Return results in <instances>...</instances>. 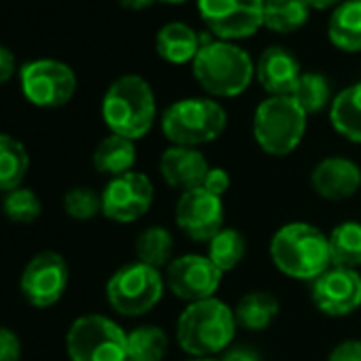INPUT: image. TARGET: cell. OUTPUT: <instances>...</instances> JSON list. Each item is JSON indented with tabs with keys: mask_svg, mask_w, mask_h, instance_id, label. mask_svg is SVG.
<instances>
[{
	"mask_svg": "<svg viewBox=\"0 0 361 361\" xmlns=\"http://www.w3.org/2000/svg\"><path fill=\"white\" fill-rule=\"evenodd\" d=\"M200 47H202L200 35L183 22H168L155 35L157 56L172 66L192 64L196 60Z\"/></svg>",
	"mask_w": 361,
	"mask_h": 361,
	"instance_id": "19",
	"label": "cell"
},
{
	"mask_svg": "<svg viewBox=\"0 0 361 361\" xmlns=\"http://www.w3.org/2000/svg\"><path fill=\"white\" fill-rule=\"evenodd\" d=\"M155 117L157 102L153 87L140 75H121L104 92L102 121L111 134L136 142L151 132Z\"/></svg>",
	"mask_w": 361,
	"mask_h": 361,
	"instance_id": "4",
	"label": "cell"
},
{
	"mask_svg": "<svg viewBox=\"0 0 361 361\" xmlns=\"http://www.w3.org/2000/svg\"><path fill=\"white\" fill-rule=\"evenodd\" d=\"M92 164L100 174H104L109 178L132 172L134 164H136V145L130 138L109 134L94 149Z\"/></svg>",
	"mask_w": 361,
	"mask_h": 361,
	"instance_id": "22",
	"label": "cell"
},
{
	"mask_svg": "<svg viewBox=\"0 0 361 361\" xmlns=\"http://www.w3.org/2000/svg\"><path fill=\"white\" fill-rule=\"evenodd\" d=\"M136 262L153 266L157 270L168 268V264L174 259V236L164 226H149L145 228L134 243Z\"/></svg>",
	"mask_w": 361,
	"mask_h": 361,
	"instance_id": "27",
	"label": "cell"
},
{
	"mask_svg": "<svg viewBox=\"0 0 361 361\" xmlns=\"http://www.w3.org/2000/svg\"><path fill=\"white\" fill-rule=\"evenodd\" d=\"M102 215L115 224H134L142 219L155 198L151 178L145 172L132 170L121 176L109 178V183L100 192Z\"/></svg>",
	"mask_w": 361,
	"mask_h": 361,
	"instance_id": "11",
	"label": "cell"
},
{
	"mask_svg": "<svg viewBox=\"0 0 361 361\" xmlns=\"http://www.w3.org/2000/svg\"><path fill=\"white\" fill-rule=\"evenodd\" d=\"M164 274L147 264L132 262L111 274L104 287L109 306L121 317H142L164 298Z\"/></svg>",
	"mask_w": 361,
	"mask_h": 361,
	"instance_id": "7",
	"label": "cell"
},
{
	"mask_svg": "<svg viewBox=\"0 0 361 361\" xmlns=\"http://www.w3.org/2000/svg\"><path fill=\"white\" fill-rule=\"evenodd\" d=\"M159 126L170 145L198 149L226 132L228 113L213 98H183L161 113Z\"/></svg>",
	"mask_w": 361,
	"mask_h": 361,
	"instance_id": "5",
	"label": "cell"
},
{
	"mask_svg": "<svg viewBox=\"0 0 361 361\" xmlns=\"http://www.w3.org/2000/svg\"><path fill=\"white\" fill-rule=\"evenodd\" d=\"M329 43L346 54L361 51V0H344L327 22Z\"/></svg>",
	"mask_w": 361,
	"mask_h": 361,
	"instance_id": "20",
	"label": "cell"
},
{
	"mask_svg": "<svg viewBox=\"0 0 361 361\" xmlns=\"http://www.w3.org/2000/svg\"><path fill=\"white\" fill-rule=\"evenodd\" d=\"M310 185L323 200H348L361 190V166L342 155L323 157L310 172Z\"/></svg>",
	"mask_w": 361,
	"mask_h": 361,
	"instance_id": "16",
	"label": "cell"
},
{
	"mask_svg": "<svg viewBox=\"0 0 361 361\" xmlns=\"http://www.w3.org/2000/svg\"><path fill=\"white\" fill-rule=\"evenodd\" d=\"M28 170L30 153L26 145L11 134H0V194L22 188Z\"/></svg>",
	"mask_w": 361,
	"mask_h": 361,
	"instance_id": "23",
	"label": "cell"
},
{
	"mask_svg": "<svg viewBox=\"0 0 361 361\" xmlns=\"http://www.w3.org/2000/svg\"><path fill=\"white\" fill-rule=\"evenodd\" d=\"M198 13L219 41H240L264 28V0H198Z\"/></svg>",
	"mask_w": 361,
	"mask_h": 361,
	"instance_id": "10",
	"label": "cell"
},
{
	"mask_svg": "<svg viewBox=\"0 0 361 361\" xmlns=\"http://www.w3.org/2000/svg\"><path fill=\"white\" fill-rule=\"evenodd\" d=\"M279 310H281V302L274 293L249 291L238 300L234 314H236L238 327L249 329V331H264L279 317Z\"/></svg>",
	"mask_w": 361,
	"mask_h": 361,
	"instance_id": "24",
	"label": "cell"
},
{
	"mask_svg": "<svg viewBox=\"0 0 361 361\" xmlns=\"http://www.w3.org/2000/svg\"><path fill=\"white\" fill-rule=\"evenodd\" d=\"M329 257L331 266L359 270L361 266V224L359 221H342L329 234Z\"/></svg>",
	"mask_w": 361,
	"mask_h": 361,
	"instance_id": "26",
	"label": "cell"
},
{
	"mask_svg": "<svg viewBox=\"0 0 361 361\" xmlns=\"http://www.w3.org/2000/svg\"><path fill=\"white\" fill-rule=\"evenodd\" d=\"M211 164L200 149L170 145L159 157V174L166 185L180 194L202 188Z\"/></svg>",
	"mask_w": 361,
	"mask_h": 361,
	"instance_id": "17",
	"label": "cell"
},
{
	"mask_svg": "<svg viewBox=\"0 0 361 361\" xmlns=\"http://www.w3.org/2000/svg\"><path fill=\"white\" fill-rule=\"evenodd\" d=\"M312 304L327 317H346L361 308V274L348 268L331 266L310 289Z\"/></svg>",
	"mask_w": 361,
	"mask_h": 361,
	"instance_id": "15",
	"label": "cell"
},
{
	"mask_svg": "<svg viewBox=\"0 0 361 361\" xmlns=\"http://www.w3.org/2000/svg\"><path fill=\"white\" fill-rule=\"evenodd\" d=\"M238 321L234 308L211 298L188 304L176 319V342L194 359H211L234 342Z\"/></svg>",
	"mask_w": 361,
	"mask_h": 361,
	"instance_id": "1",
	"label": "cell"
},
{
	"mask_svg": "<svg viewBox=\"0 0 361 361\" xmlns=\"http://www.w3.org/2000/svg\"><path fill=\"white\" fill-rule=\"evenodd\" d=\"M247 255V240L234 228H224L207 247V257L226 274L234 270Z\"/></svg>",
	"mask_w": 361,
	"mask_h": 361,
	"instance_id": "29",
	"label": "cell"
},
{
	"mask_svg": "<svg viewBox=\"0 0 361 361\" xmlns=\"http://www.w3.org/2000/svg\"><path fill=\"white\" fill-rule=\"evenodd\" d=\"M270 259L281 274L312 283L331 268L329 240L317 226L291 221L270 238Z\"/></svg>",
	"mask_w": 361,
	"mask_h": 361,
	"instance_id": "3",
	"label": "cell"
},
{
	"mask_svg": "<svg viewBox=\"0 0 361 361\" xmlns=\"http://www.w3.org/2000/svg\"><path fill=\"white\" fill-rule=\"evenodd\" d=\"M170 348L168 334L157 325H140L128 331L130 361H164Z\"/></svg>",
	"mask_w": 361,
	"mask_h": 361,
	"instance_id": "28",
	"label": "cell"
},
{
	"mask_svg": "<svg viewBox=\"0 0 361 361\" xmlns=\"http://www.w3.org/2000/svg\"><path fill=\"white\" fill-rule=\"evenodd\" d=\"M310 20L306 0H264V26L276 35H291Z\"/></svg>",
	"mask_w": 361,
	"mask_h": 361,
	"instance_id": "25",
	"label": "cell"
},
{
	"mask_svg": "<svg viewBox=\"0 0 361 361\" xmlns=\"http://www.w3.org/2000/svg\"><path fill=\"white\" fill-rule=\"evenodd\" d=\"M16 73V56L11 54V49H7L5 45H0V85H5Z\"/></svg>",
	"mask_w": 361,
	"mask_h": 361,
	"instance_id": "36",
	"label": "cell"
},
{
	"mask_svg": "<svg viewBox=\"0 0 361 361\" xmlns=\"http://www.w3.org/2000/svg\"><path fill=\"white\" fill-rule=\"evenodd\" d=\"M161 3H166V5H183V3H188V0H161Z\"/></svg>",
	"mask_w": 361,
	"mask_h": 361,
	"instance_id": "40",
	"label": "cell"
},
{
	"mask_svg": "<svg viewBox=\"0 0 361 361\" xmlns=\"http://www.w3.org/2000/svg\"><path fill=\"white\" fill-rule=\"evenodd\" d=\"M64 213L75 221H90L102 213V198L87 185L71 188L64 194Z\"/></svg>",
	"mask_w": 361,
	"mask_h": 361,
	"instance_id": "32",
	"label": "cell"
},
{
	"mask_svg": "<svg viewBox=\"0 0 361 361\" xmlns=\"http://www.w3.org/2000/svg\"><path fill=\"white\" fill-rule=\"evenodd\" d=\"M117 3L128 11H142V9H149L155 0H117Z\"/></svg>",
	"mask_w": 361,
	"mask_h": 361,
	"instance_id": "38",
	"label": "cell"
},
{
	"mask_svg": "<svg viewBox=\"0 0 361 361\" xmlns=\"http://www.w3.org/2000/svg\"><path fill=\"white\" fill-rule=\"evenodd\" d=\"M306 3L310 5V9H319V11H323V9H336L340 3H344V0H306Z\"/></svg>",
	"mask_w": 361,
	"mask_h": 361,
	"instance_id": "39",
	"label": "cell"
},
{
	"mask_svg": "<svg viewBox=\"0 0 361 361\" xmlns=\"http://www.w3.org/2000/svg\"><path fill=\"white\" fill-rule=\"evenodd\" d=\"M202 188H204L207 192H211V194L224 198V196L230 192V188H232L230 172H228L226 168H221V166H211L209 172H207V176H204Z\"/></svg>",
	"mask_w": 361,
	"mask_h": 361,
	"instance_id": "33",
	"label": "cell"
},
{
	"mask_svg": "<svg viewBox=\"0 0 361 361\" xmlns=\"http://www.w3.org/2000/svg\"><path fill=\"white\" fill-rule=\"evenodd\" d=\"M308 115L291 96H268L253 115V138L259 149L274 157L291 155L304 134Z\"/></svg>",
	"mask_w": 361,
	"mask_h": 361,
	"instance_id": "6",
	"label": "cell"
},
{
	"mask_svg": "<svg viewBox=\"0 0 361 361\" xmlns=\"http://www.w3.org/2000/svg\"><path fill=\"white\" fill-rule=\"evenodd\" d=\"M164 279L166 289H170L172 295L188 304H194L215 298V293L221 287L224 272L207 255L188 253L174 257L168 264Z\"/></svg>",
	"mask_w": 361,
	"mask_h": 361,
	"instance_id": "13",
	"label": "cell"
},
{
	"mask_svg": "<svg viewBox=\"0 0 361 361\" xmlns=\"http://www.w3.org/2000/svg\"><path fill=\"white\" fill-rule=\"evenodd\" d=\"M327 361H361V340L348 338V340L338 342L329 350Z\"/></svg>",
	"mask_w": 361,
	"mask_h": 361,
	"instance_id": "35",
	"label": "cell"
},
{
	"mask_svg": "<svg viewBox=\"0 0 361 361\" xmlns=\"http://www.w3.org/2000/svg\"><path fill=\"white\" fill-rule=\"evenodd\" d=\"M20 85L26 100L39 109H60L77 92L75 71L60 60H32L20 71Z\"/></svg>",
	"mask_w": 361,
	"mask_h": 361,
	"instance_id": "9",
	"label": "cell"
},
{
	"mask_svg": "<svg viewBox=\"0 0 361 361\" xmlns=\"http://www.w3.org/2000/svg\"><path fill=\"white\" fill-rule=\"evenodd\" d=\"M128 361H130V359H128Z\"/></svg>",
	"mask_w": 361,
	"mask_h": 361,
	"instance_id": "42",
	"label": "cell"
},
{
	"mask_svg": "<svg viewBox=\"0 0 361 361\" xmlns=\"http://www.w3.org/2000/svg\"><path fill=\"white\" fill-rule=\"evenodd\" d=\"M71 361H128V331L104 314H83L66 331Z\"/></svg>",
	"mask_w": 361,
	"mask_h": 361,
	"instance_id": "8",
	"label": "cell"
},
{
	"mask_svg": "<svg viewBox=\"0 0 361 361\" xmlns=\"http://www.w3.org/2000/svg\"><path fill=\"white\" fill-rule=\"evenodd\" d=\"M291 98L306 115H314L323 111L331 100V85L321 73H302Z\"/></svg>",
	"mask_w": 361,
	"mask_h": 361,
	"instance_id": "30",
	"label": "cell"
},
{
	"mask_svg": "<svg viewBox=\"0 0 361 361\" xmlns=\"http://www.w3.org/2000/svg\"><path fill=\"white\" fill-rule=\"evenodd\" d=\"M22 359V340L9 329L0 327V361H20Z\"/></svg>",
	"mask_w": 361,
	"mask_h": 361,
	"instance_id": "34",
	"label": "cell"
},
{
	"mask_svg": "<svg viewBox=\"0 0 361 361\" xmlns=\"http://www.w3.org/2000/svg\"><path fill=\"white\" fill-rule=\"evenodd\" d=\"M255 75L268 96H291L302 77V68L289 49L272 45L259 56Z\"/></svg>",
	"mask_w": 361,
	"mask_h": 361,
	"instance_id": "18",
	"label": "cell"
},
{
	"mask_svg": "<svg viewBox=\"0 0 361 361\" xmlns=\"http://www.w3.org/2000/svg\"><path fill=\"white\" fill-rule=\"evenodd\" d=\"M202 47L192 62L198 85L213 98H236L249 90L255 77V64L247 49L232 41L209 39L200 35Z\"/></svg>",
	"mask_w": 361,
	"mask_h": 361,
	"instance_id": "2",
	"label": "cell"
},
{
	"mask_svg": "<svg viewBox=\"0 0 361 361\" xmlns=\"http://www.w3.org/2000/svg\"><path fill=\"white\" fill-rule=\"evenodd\" d=\"M188 361H219V359H213L211 357V359H188Z\"/></svg>",
	"mask_w": 361,
	"mask_h": 361,
	"instance_id": "41",
	"label": "cell"
},
{
	"mask_svg": "<svg viewBox=\"0 0 361 361\" xmlns=\"http://www.w3.org/2000/svg\"><path fill=\"white\" fill-rule=\"evenodd\" d=\"M71 281V268L62 253L41 251L37 253L20 276V291L35 308H49L58 304Z\"/></svg>",
	"mask_w": 361,
	"mask_h": 361,
	"instance_id": "12",
	"label": "cell"
},
{
	"mask_svg": "<svg viewBox=\"0 0 361 361\" xmlns=\"http://www.w3.org/2000/svg\"><path fill=\"white\" fill-rule=\"evenodd\" d=\"M176 228L194 243H211L226 226V207L224 198L196 188L183 192L174 207Z\"/></svg>",
	"mask_w": 361,
	"mask_h": 361,
	"instance_id": "14",
	"label": "cell"
},
{
	"mask_svg": "<svg viewBox=\"0 0 361 361\" xmlns=\"http://www.w3.org/2000/svg\"><path fill=\"white\" fill-rule=\"evenodd\" d=\"M219 361H262V359H259V355H257L253 348L234 346V348H228Z\"/></svg>",
	"mask_w": 361,
	"mask_h": 361,
	"instance_id": "37",
	"label": "cell"
},
{
	"mask_svg": "<svg viewBox=\"0 0 361 361\" xmlns=\"http://www.w3.org/2000/svg\"><path fill=\"white\" fill-rule=\"evenodd\" d=\"M329 121L344 140L361 145V81L334 96L329 104Z\"/></svg>",
	"mask_w": 361,
	"mask_h": 361,
	"instance_id": "21",
	"label": "cell"
},
{
	"mask_svg": "<svg viewBox=\"0 0 361 361\" xmlns=\"http://www.w3.org/2000/svg\"><path fill=\"white\" fill-rule=\"evenodd\" d=\"M3 213L9 221L20 224V226H30L35 224L41 213H43V202L39 194L30 188H18L3 198Z\"/></svg>",
	"mask_w": 361,
	"mask_h": 361,
	"instance_id": "31",
	"label": "cell"
}]
</instances>
